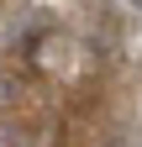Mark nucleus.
<instances>
[{
	"label": "nucleus",
	"instance_id": "f257e3e1",
	"mask_svg": "<svg viewBox=\"0 0 142 147\" xmlns=\"http://www.w3.org/2000/svg\"><path fill=\"white\" fill-rule=\"evenodd\" d=\"M5 100H16V79H11V74H0V105H5Z\"/></svg>",
	"mask_w": 142,
	"mask_h": 147
},
{
	"label": "nucleus",
	"instance_id": "f03ea898",
	"mask_svg": "<svg viewBox=\"0 0 142 147\" xmlns=\"http://www.w3.org/2000/svg\"><path fill=\"white\" fill-rule=\"evenodd\" d=\"M137 147H142V142H137Z\"/></svg>",
	"mask_w": 142,
	"mask_h": 147
}]
</instances>
